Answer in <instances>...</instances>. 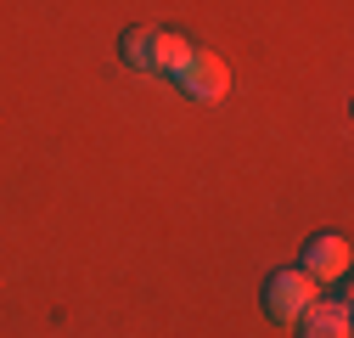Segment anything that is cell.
<instances>
[{
    "mask_svg": "<svg viewBox=\"0 0 354 338\" xmlns=\"http://www.w3.org/2000/svg\"><path fill=\"white\" fill-rule=\"evenodd\" d=\"M298 260H304L298 271H309L315 282H343V276H348V260H354V248H348L343 231H321V237H309V242H304Z\"/></svg>",
    "mask_w": 354,
    "mask_h": 338,
    "instance_id": "obj_3",
    "label": "cell"
},
{
    "mask_svg": "<svg viewBox=\"0 0 354 338\" xmlns=\"http://www.w3.org/2000/svg\"><path fill=\"white\" fill-rule=\"evenodd\" d=\"M118 57H124V68L152 73V68H158V28H129V34L118 39Z\"/></svg>",
    "mask_w": 354,
    "mask_h": 338,
    "instance_id": "obj_5",
    "label": "cell"
},
{
    "mask_svg": "<svg viewBox=\"0 0 354 338\" xmlns=\"http://www.w3.org/2000/svg\"><path fill=\"white\" fill-rule=\"evenodd\" d=\"M321 299V282L309 276V271H276L270 282H264V316H270L276 327H298V316Z\"/></svg>",
    "mask_w": 354,
    "mask_h": 338,
    "instance_id": "obj_1",
    "label": "cell"
},
{
    "mask_svg": "<svg viewBox=\"0 0 354 338\" xmlns=\"http://www.w3.org/2000/svg\"><path fill=\"white\" fill-rule=\"evenodd\" d=\"M174 84L192 96V102H219L231 91V68L219 62L214 51H203V46H192L186 57H180V68H174Z\"/></svg>",
    "mask_w": 354,
    "mask_h": 338,
    "instance_id": "obj_2",
    "label": "cell"
},
{
    "mask_svg": "<svg viewBox=\"0 0 354 338\" xmlns=\"http://www.w3.org/2000/svg\"><path fill=\"white\" fill-rule=\"evenodd\" d=\"M298 338H354V316H348V299H332V305H309L298 316Z\"/></svg>",
    "mask_w": 354,
    "mask_h": 338,
    "instance_id": "obj_4",
    "label": "cell"
}]
</instances>
